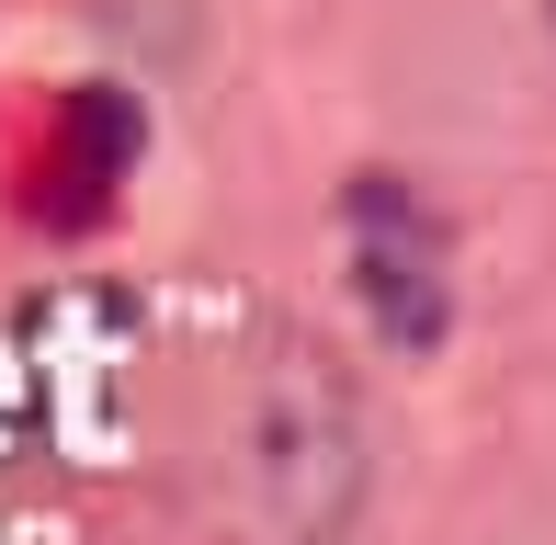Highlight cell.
Here are the masks:
<instances>
[{
  "label": "cell",
  "instance_id": "1",
  "mask_svg": "<svg viewBox=\"0 0 556 545\" xmlns=\"http://www.w3.org/2000/svg\"><path fill=\"white\" fill-rule=\"evenodd\" d=\"M364 511V398L307 330L216 353L182 432V545H341Z\"/></svg>",
  "mask_w": 556,
  "mask_h": 545
},
{
  "label": "cell",
  "instance_id": "2",
  "mask_svg": "<svg viewBox=\"0 0 556 545\" xmlns=\"http://www.w3.org/2000/svg\"><path fill=\"white\" fill-rule=\"evenodd\" d=\"M352 272H364V307H375V330L397 353H432L443 341V239L397 182L352 193Z\"/></svg>",
  "mask_w": 556,
  "mask_h": 545
}]
</instances>
